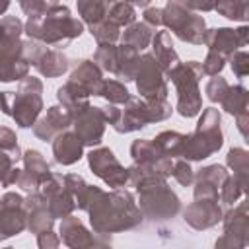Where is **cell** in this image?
Listing matches in <instances>:
<instances>
[{
	"instance_id": "cell-26",
	"label": "cell",
	"mask_w": 249,
	"mask_h": 249,
	"mask_svg": "<svg viewBox=\"0 0 249 249\" xmlns=\"http://www.w3.org/2000/svg\"><path fill=\"white\" fill-rule=\"evenodd\" d=\"M154 35H156V29H152L144 21H134L128 27H124V31L121 35V45H126L140 53L152 43Z\"/></svg>"
},
{
	"instance_id": "cell-36",
	"label": "cell",
	"mask_w": 249,
	"mask_h": 249,
	"mask_svg": "<svg viewBox=\"0 0 249 249\" xmlns=\"http://www.w3.org/2000/svg\"><path fill=\"white\" fill-rule=\"evenodd\" d=\"M89 33L97 41V45H115L121 39V29L115 23H111L107 18L103 21L91 25L89 27Z\"/></svg>"
},
{
	"instance_id": "cell-17",
	"label": "cell",
	"mask_w": 249,
	"mask_h": 249,
	"mask_svg": "<svg viewBox=\"0 0 249 249\" xmlns=\"http://www.w3.org/2000/svg\"><path fill=\"white\" fill-rule=\"evenodd\" d=\"M222 218H224V212H222L218 200H195L183 212L185 224L196 231L214 228L218 222H222Z\"/></svg>"
},
{
	"instance_id": "cell-40",
	"label": "cell",
	"mask_w": 249,
	"mask_h": 249,
	"mask_svg": "<svg viewBox=\"0 0 249 249\" xmlns=\"http://www.w3.org/2000/svg\"><path fill=\"white\" fill-rule=\"evenodd\" d=\"M247 187H243L233 175H230L226 179V183L222 185L220 193H218V200L224 202V204H230V206H235V202L245 195Z\"/></svg>"
},
{
	"instance_id": "cell-24",
	"label": "cell",
	"mask_w": 249,
	"mask_h": 249,
	"mask_svg": "<svg viewBox=\"0 0 249 249\" xmlns=\"http://www.w3.org/2000/svg\"><path fill=\"white\" fill-rule=\"evenodd\" d=\"M152 49H154L152 56H154L156 64L160 66V70L163 72V76L181 64V58H179L177 51L173 49V43H171V37H169L167 31H158L154 35Z\"/></svg>"
},
{
	"instance_id": "cell-12",
	"label": "cell",
	"mask_w": 249,
	"mask_h": 249,
	"mask_svg": "<svg viewBox=\"0 0 249 249\" xmlns=\"http://www.w3.org/2000/svg\"><path fill=\"white\" fill-rule=\"evenodd\" d=\"M224 233L216 239L214 249H245L247 247V202L233 206L224 218Z\"/></svg>"
},
{
	"instance_id": "cell-9",
	"label": "cell",
	"mask_w": 249,
	"mask_h": 249,
	"mask_svg": "<svg viewBox=\"0 0 249 249\" xmlns=\"http://www.w3.org/2000/svg\"><path fill=\"white\" fill-rule=\"evenodd\" d=\"M134 82H136V89L140 93L142 99L152 101V99H165L167 97V82L163 72L160 70V66L156 64L154 56L144 53L138 58V66H136V74H134Z\"/></svg>"
},
{
	"instance_id": "cell-18",
	"label": "cell",
	"mask_w": 249,
	"mask_h": 249,
	"mask_svg": "<svg viewBox=\"0 0 249 249\" xmlns=\"http://www.w3.org/2000/svg\"><path fill=\"white\" fill-rule=\"evenodd\" d=\"M70 126H72V117L68 115V111L62 109L60 105H53L47 109V113L41 119H37V123L33 124V134L43 142H53L54 136L68 130Z\"/></svg>"
},
{
	"instance_id": "cell-48",
	"label": "cell",
	"mask_w": 249,
	"mask_h": 249,
	"mask_svg": "<svg viewBox=\"0 0 249 249\" xmlns=\"http://www.w3.org/2000/svg\"><path fill=\"white\" fill-rule=\"evenodd\" d=\"M142 18H144L142 21H144L146 25H150L152 29H156V27H161L163 12H161V8H156V6H148V8L144 10Z\"/></svg>"
},
{
	"instance_id": "cell-27",
	"label": "cell",
	"mask_w": 249,
	"mask_h": 249,
	"mask_svg": "<svg viewBox=\"0 0 249 249\" xmlns=\"http://www.w3.org/2000/svg\"><path fill=\"white\" fill-rule=\"evenodd\" d=\"M183 138H185V134H181V132H177V130H163V132H160V134L152 140V144L156 146V150L160 152V156L175 160V158H179V154H181Z\"/></svg>"
},
{
	"instance_id": "cell-13",
	"label": "cell",
	"mask_w": 249,
	"mask_h": 249,
	"mask_svg": "<svg viewBox=\"0 0 249 249\" xmlns=\"http://www.w3.org/2000/svg\"><path fill=\"white\" fill-rule=\"evenodd\" d=\"M27 228L25 198L18 193H4L0 198V241L21 233Z\"/></svg>"
},
{
	"instance_id": "cell-39",
	"label": "cell",
	"mask_w": 249,
	"mask_h": 249,
	"mask_svg": "<svg viewBox=\"0 0 249 249\" xmlns=\"http://www.w3.org/2000/svg\"><path fill=\"white\" fill-rule=\"evenodd\" d=\"M99 97H105L109 105H124L126 99L130 97V93H128V89H126V86L123 82H119V80H105Z\"/></svg>"
},
{
	"instance_id": "cell-50",
	"label": "cell",
	"mask_w": 249,
	"mask_h": 249,
	"mask_svg": "<svg viewBox=\"0 0 249 249\" xmlns=\"http://www.w3.org/2000/svg\"><path fill=\"white\" fill-rule=\"evenodd\" d=\"M247 119H249V113H241L235 117V123H237V130L241 132V136L245 138L247 136Z\"/></svg>"
},
{
	"instance_id": "cell-53",
	"label": "cell",
	"mask_w": 249,
	"mask_h": 249,
	"mask_svg": "<svg viewBox=\"0 0 249 249\" xmlns=\"http://www.w3.org/2000/svg\"><path fill=\"white\" fill-rule=\"evenodd\" d=\"M4 249H14V247H4Z\"/></svg>"
},
{
	"instance_id": "cell-21",
	"label": "cell",
	"mask_w": 249,
	"mask_h": 249,
	"mask_svg": "<svg viewBox=\"0 0 249 249\" xmlns=\"http://www.w3.org/2000/svg\"><path fill=\"white\" fill-rule=\"evenodd\" d=\"M25 212H27V228L31 233H41V231H49L54 226V218L47 208L45 198L41 196L39 191L29 193V196L25 198Z\"/></svg>"
},
{
	"instance_id": "cell-15",
	"label": "cell",
	"mask_w": 249,
	"mask_h": 249,
	"mask_svg": "<svg viewBox=\"0 0 249 249\" xmlns=\"http://www.w3.org/2000/svg\"><path fill=\"white\" fill-rule=\"evenodd\" d=\"M105 119L101 113V107H89L88 111H84L80 117H76L72 121L74 126V134L80 138V142L84 146H97L105 134Z\"/></svg>"
},
{
	"instance_id": "cell-4",
	"label": "cell",
	"mask_w": 249,
	"mask_h": 249,
	"mask_svg": "<svg viewBox=\"0 0 249 249\" xmlns=\"http://www.w3.org/2000/svg\"><path fill=\"white\" fill-rule=\"evenodd\" d=\"M43 82L35 76H27L19 82L18 91H2L0 109L12 117L19 128H29L37 123L43 109Z\"/></svg>"
},
{
	"instance_id": "cell-51",
	"label": "cell",
	"mask_w": 249,
	"mask_h": 249,
	"mask_svg": "<svg viewBox=\"0 0 249 249\" xmlns=\"http://www.w3.org/2000/svg\"><path fill=\"white\" fill-rule=\"evenodd\" d=\"M8 8H10V2L8 0H0V16H4L8 12Z\"/></svg>"
},
{
	"instance_id": "cell-32",
	"label": "cell",
	"mask_w": 249,
	"mask_h": 249,
	"mask_svg": "<svg viewBox=\"0 0 249 249\" xmlns=\"http://www.w3.org/2000/svg\"><path fill=\"white\" fill-rule=\"evenodd\" d=\"M93 62L97 64V68L101 72H109V74L117 76V68H119L117 45H97V49L93 53Z\"/></svg>"
},
{
	"instance_id": "cell-5",
	"label": "cell",
	"mask_w": 249,
	"mask_h": 249,
	"mask_svg": "<svg viewBox=\"0 0 249 249\" xmlns=\"http://www.w3.org/2000/svg\"><path fill=\"white\" fill-rule=\"evenodd\" d=\"M220 123H222V117L218 109L214 107L204 109L196 123L195 132L185 134L179 158L185 161H202L214 152H218L224 144Z\"/></svg>"
},
{
	"instance_id": "cell-37",
	"label": "cell",
	"mask_w": 249,
	"mask_h": 249,
	"mask_svg": "<svg viewBox=\"0 0 249 249\" xmlns=\"http://www.w3.org/2000/svg\"><path fill=\"white\" fill-rule=\"evenodd\" d=\"M214 10L218 14H222L228 19H235V21H247L249 18V2H241V0H224L214 4Z\"/></svg>"
},
{
	"instance_id": "cell-41",
	"label": "cell",
	"mask_w": 249,
	"mask_h": 249,
	"mask_svg": "<svg viewBox=\"0 0 249 249\" xmlns=\"http://www.w3.org/2000/svg\"><path fill=\"white\" fill-rule=\"evenodd\" d=\"M228 89H230V84H228L226 78H222V76L210 78V80L206 82V86H204V93H206L208 101H212V103H222V99L226 97Z\"/></svg>"
},
{
	"instance_id": "cell-2",
	"label": "cell",
	"mask_w": 249,
	"mask_h": 249,
	"mask_svg": "<svg viewBox=\"0 0 249 249\" xmlns=\"http://www.w3.org/2000/svg\"><path fill=\"white\" fill-rule=\"evenodd\" d=\"M23 31L29 39L43 43L45 47H66L72 39L84 33V23L70 14V8L58 2H47V6L27 18Z\"/></svg>"
},
{
	"instance_id": "cell-3",
	"label": "cell",
	"mask_w": 249,
	"mask_h": 249,
	"mask_svg": "<svg viewBox=\"0 0 249 249\" xmlns=\"http://www.w3.org/2000/svg\"><path fill=\"white\" fill-rule=\"evenodd\" d=\"M23 23L16 16L0 19V82H16L27 78L29 64L23 58Z\"/></svg>"
},
{
	"instance_id": "cell-38",
	"label": "cell",
	"mask_w": 249,
	"mask_h": 249,
	"mask_svg": "<svg viewBox=\"0 0 249 249\" xmlns=\"http://www.w3.org/2000/svg\"><path fill=\"white\" fill-rule=\"evenodd\" d=\"M130 156L134 160V163H154L160 158V152L156 150V146L152 144V140H134L130 144Z\"/></svg>"
},
{
	"instance_id": "cell-30",
	"label": "cell",
	"mask_w": 249,
	"mask_h": 249,
	"mask_svg": "<svg viewBox=\"0 0 249 249\" xmlns=\"http://www.w3.org/2000/svg\"><path fill=\"white\" fill-rule=\"evenodd\" d=\"M247 103H249V93L243 86H230L226 97L222 99V109L233 117L247 113Z\"/></svg>"
},
{
	"instance_id": "cell-44",
	"label": "cell",
	"mask_w": 249,
	"mask_h": 249,
	"mask_svg": "<svg viewBox=\"0 0 249 249\" xmlns=\"http://www.w3.org/2000/svg\"><path fill=\"white\" fill-rule=\"evenodd\" d=\"M224 64H226V58H224V56H220V54H216V53H210V51H208L206 58L200 62L204 76H210V78L220 76V72H222Z\"/></svg>"
},
{
	"instance_id": "cell-14",
	"label": "cell",
	"mask_w": 249,
	"mask_h": 249,
	"mask_svg": "<svg viewBox=\"0 0 249 249\" xmlns=\"http://www.w3.org/2000/svg\"><path fill=\"white\" fill-rule=\"evenodd\" d=\"M247 35H249V27L241 25L237 29L231 27H214L208 29L204 33V45L208 47L210 53H216L220 56H224L226 60L235 53L241 51V47L247 45Z\"/></svg>"
},
{
	"instance_id": "cell-8",
	"label": "cell",
	"mask_w": 249,
	"mask_h": 249,
	"mask_svg": "<svg viewBox=\"0 0 249 249\" xmlns=\"http://www.w3.org/2000/svg\"><path fill=\"white\" fill-rule=\"evenodd\" d=\"M23 58L29 66H35L37 72L45 78H58L70 66V60L64 53L56 49H49L33 39L23 41Z\"/></svg>"
},
{
	"instance_id": "cell-29",
	"label": "cell",
	"mask_w": 249,
	"mask_h": 249,
	"mask_svg": "<svg viewBox=\"0 0 249 249\" xmlns=\"http://www.w3.org/2000/svg\"><path fill=\"white\" fill-rule=\"evenodd\" d=\"M119 68H117V78H121L123 82H132L134 74H136V66H138V58L140 53L126 47V45H119Z\"/></svg>"
},
{
	"instance_id": "cell-33",
	"label": "cell",
	"mask_w": 249,
	"mask_h": 249,
	"mask_svg": "<svg viewBox=\"0 0 249 249\" xmlns=\"http://www.w3.org/2000/svg\"><path fill=\"white\" fill-rule=\"evenodd\" d=\"M78 14L82 16L84 23H88L89 27L103 21L107 18V2H99V0H80L78 2Z\"/></svg>"
},
{
	"instance_id": "cell-47",
	"label": "cell",
	"mask_w": 249,
	"mask_h": 249,
	"mask_svg": "<svg viewBox=\"0 0 249 249\" xmlns=\"http://www.w3.org/2000/svg\"><path fill=\"white\" fill-rule=\"evenodd\" d=\"M37 247L39 249H60V237L53 230L37 233Z\"/></svg>"
},
{
	"instance_id": "cell-31",
	"label": "cell",
	"mask_w": 249,
	"mask_h": 249,
	"mask_svg": "<svg viewBox=\"0 0 249 249\" xmlns=\"http://www.w3.org/2000/svg\"><path fill=\"white\" fill-rule=\"evenodd\" d=\"M107 19L115 23L119 29L128 27L136 21V10L134 4L128 2H107Z\"/></svg>"
},
{
	"instance_id": "cell-20",
	"label": "cell",
	"mask_w": 249,
	"mask_h": 249,
	"mask_svg": "<svg viewBox=\"0 0 249 249\" xmlns=\"http://www.w3.org/2000/svg\"><path fill=\"white\" fill-rule=\"evenodd\" d=\"M150 123L148 119V109H146V101L142 97H128L124 107L121 109V117L117 121V124L113 126L117 132L121 134H128V132H136L140 128H144Z\"/></svg>"
},
{
	"instance_id": "cell-35",
	"label": "cell",
	"mask_w": 249,
	"mask_h": 249,
	"mask_svg": "<svg viewBox=\"0 0 249 249\" xmlns=\"http://www.w3.org/2000/svg\"><path fill=\"white\" fill-rule=\"evenodd\" d=\"M21 160H23V165H25V171L33 173L35 177H39L41 181L51 173V165L49 161L43 158V154L39 150H25L21 154Z\"/></svg>"
},
{
	"instance_id": "cell-6",
	"label": "cell",
	"mask_w": 249,
	"mask_h": 249,
	"mask_svg": "<svg viewBox=\"0 0 249 249\" xmlns=\"http://www.w3.org/2000/svg\"><path fill=\"white\" fill-rule=\"evenodd\" d=\"M202 76H204L202 66L196 60L181 62L177 68H173L171 72L165 74V78L171 80L177 89L175 109L185 119H193L202 111V95H200V88H198V82Z\"/></svg>"
},
{
	"instance_id": "cell-16",
	"label": "cell",
	"mask_w": 249,
	"mask_h": 249,
	"mask_svg": "<svg viewBox=\"0 0 249 249\" xmlns=\"http://www.w3.org/2000/svg\"><path fill=\"white\" fill-rule=\"evenodd\" d=\"M228 177H230L228 169L218 163L198 169V173L195 175V191H193L195 200H218V193Z\"/></svg>"
},
{
	"instance_id": "cell-22",
	"label": "cell",
	"mask_w": 249,
	"mask_h": 249,
	"mask_svg": "<svg viewBox=\"0 0 249 249\" xmlns=\"http://www.w3.org/2000/svg\"><path fill=\"white\" fill-rule=\"evenodd\" d=\"M53 144V156L54 161L60 165H74L84 156V144L72 130H64L58 136H54Z\"/></svg>"
},
{
	"instance_id": "cell-23",
	"label": "cell",
	"mask_w": 249,
	"mask_h": 249,
	"mask_svg": "<svg viewBox=\"0 0 249 249\" xmlns=\"http://www.w3.org/2000/svg\"><path fill=\"white\" fill-rule=\"evenodd\" d=\"M58 237H60V241L68 247V249H86L91 241H93V233L82 224V220L80 218H76V216H66V218H62V222H60V228H58Z\"/></svg>"
},
{
	"instance_id": "cell-34",
	"label": "cell",
	"mask_w": 249,
	"mask_h": 249,
	"mask_svg": "<svg viewBox=\"0 0 249 249\" xmlns=\"http://www.w3.org/2000/svg\"><path fill=\"white\" fill-rule=\"evenodd\" d=\"M228 165L233 171V177L247 187V173H249V154L245 148H231L228 152Z\"/></svg>"
},
{
	"instance_id": "cell-11",
	"label": "cell",
	"mask_w": 249,
	"mask_h": 249,
	"mask_svg": "<svg viewBox=\"0 0 249 249\" xmlns=\"http://www.w3.org/2000/svg\"><path fill=\"white\" fill-rule=\"evenodd\" d=\"M39 193L45 198L47 208L53 214V218H66L76 208V204H74V200H72V196H70V193H68V189L64 185V177L58 175V173L51 171L41 181Z\"/></svg>"
},
{
	"instance_id": "cell-42",
	"label": "cell",
	"mask_w": 249,
	"mask_h": 249,
	"mask_svg": "<svg viewBox=\"0 0 249 249\" xmlns=\"http://www.w3.org/2000/svg\"><path fill=\"white\" fill-rule=\"evenodd\" d=\"M146 101V99H144ZM146 109H148V119L150 123H160V121H165L171 117L173 113V107L167 103V99H152V101H146Z\"/></svg>"
},
{
	"instance_id": "cell-52",
	"label": "cell",
	"mask_w": 249,
	"mask_h": 249,
	"mask_svg": "<svg viewBox=\"0 0 249 249\" xmlns=\"http://www.w3.org/2000/svg\"><path fill=\"white\" fill-rule=\"evenodd\" d=\"M0 101H2V91H0Z\"/></svg>"
},
{
	"instance_id": "cell-43",
	"label": "cell",
	"mask_w": 249,
	"mask_h": 249,
	"mask_svg": "<svg viewBox=\"0 0 249 249\" xmlns=\"http://www.w3.org/2000/svg\"><path fill=\"white\" fill-rule=\"evenodd\" d=\"M171 177H173L179 185L189 187V185L195 181V171H193V167H191L189 161H185V160H181V158H175V160H173V167H171Z\"/></svg>"
},
{
	"instance_id": "cell-45",
	"label": "cell",
	"mask_w": 249,
	"mask_h": 249,
	"mask_svg": "<svg viewBox=\"0 0 249 249\" xmlns=\"http://www.w3.org/2000/svg\"><path fill=\"white\" fill-rule=\"evenodd\" d=\"M228 60H230L231 70L237 78H245L249 74V54H247V51H243V49L235 51Z\"/></svg>"
},
{
	"instance_id": "cell-46",
	"label": "cell",
	"mask_w": 249,
	"mask_h": 249,
	"mask_svg": "<svg viewBox=\"0 0 249 249\" xmlns=\"http://www.w3.org/2000/svg\"><path fill=\"white\" fill-rule=\"evenodd\" d=\"M0 150L6 152H21L18 146V136L12 128L8 126H0Z\"/></svg>"
},
{
	"instance_id": "cell-28",
	"label": "cell",
	"mask_w": 249,
	"mask_h": 249,
	"mask_svg": "<svg viewBox=\"0 0 249 249\" xmlns=\"http://www.w3.org/2000/svg\"><path fill=\"white\" fill-rule=\"evenodd\" d=\"M19 160H21V152L0 150V183H2V187H12L18 183L21 169H18L16 163Z\"/></svg>"
},
{
	"instance_id": "cell-10",
	"label": "cell",
	"mask_w": 249,
	"mask_h": 249,
	"mask_svg": "<svg viewBox=\"0 0 249 249\" xmlns=\"http://www.w3.org/2000/svg\"><path fill=\"white\" fill-rule=\"evenodd\" d=\"M88 165L93 175H97L111 189H121L128 183V169L117 160V156L109 148H93L88 154Z\"/></svg>"
},
{
	"instance_id": "cell-49",
	"label": "cell",
	"mask_w": 249,
	"mask_h": 249,
	"mask_svg": "<svg viewBox=\"0 0 249 249\" xmlns=\"http://www.w3.org/2000/svg\"><path fill=\"white\" fill-rule=\"evenodd\" d=\"M86 249H113V247H111V243L105 239V235H99V237H93V241H91Z\"/></svg>"
},
{
	"instance_id": "cell-19",
	"label": "cell",
	"mask_w": 249,
	"mask_h": 249,
	"mask_svg": "<svg viewBox=\"0 0 249 249\" xmlns=\"http://www.w3.org/2000/svg\"><path fill=\"white\" fill-rule=\"evenodd\" d=\"M72 86H76L78 89H82L88 97L89 95H101V88H103V72L97 68V64L89 58H84L76 64V68L70 74L68 80Z\"/></svg>"
},
{
	"instance_id": "cell-25",
	"label": "cell",
	"mask_w": 249,
	"mask_h": 249,
	"mask_svg": "<svg viewBox=\"0 0 249 249\" xmlns=\"http://www.w3.org/2000/svg\"><path fill=\"white\" fill-rule=\"evenodd\" d=\"M56 99H58L60 107L68 111V115L72 117V121L91 107V105H89V97H88L82 89H78L76 86H72L70 82H66L62 88H58Z\"/></svg>"
},
{
	"instance_id": "cell-1",
	"label": "cell",
	"mask_w": 249,
	"mask_h": 249,
	"mask_svg": "<svg viewBox=\"0 0 249 249\" xmlns=\"http://www.w3.org/2000/svg\"><path fill=\"white\" fill-rule=\"evenodd\" d=\"M88 214L93 231L99 235L132 230L144 220L132 193L124 189H113L111 193L101 191V195L89 206Z\"/></svg>"
},
{
	"instance_id": "cell-7",
	"label": "cell",
	"mask_w": 249,
	"mask_h": 249,
	"mask_svg": "<svg viewBox=\"0 0 249 249\" xmlns=\"http://www.w3.org/2000/svg\"><path fill=\"white\" fill-rule=\"evenodd\" d=\"M140 212L146 218L152 220H167L173 218L181 210L179 196L171 191V187L165 183V179L150 181L140 187H136Z\"/></svg>"
}]
</instances>
